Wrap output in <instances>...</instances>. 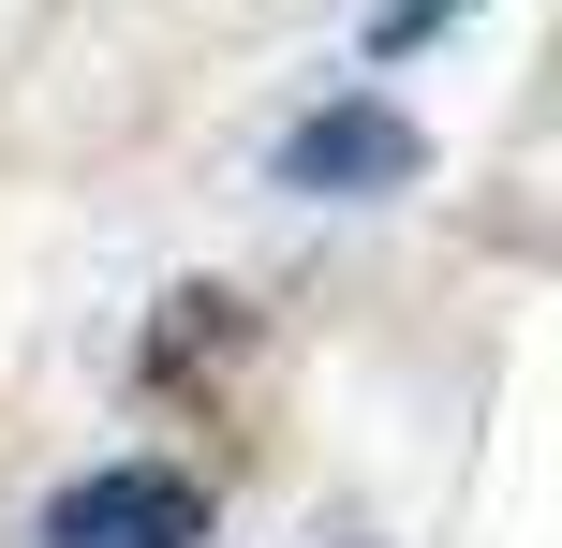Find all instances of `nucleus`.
I'll return each mask as SVG.
<instances>
[{
  "instance_id": "3",
  "label": "nucleus",
  "mask_w": 562,
  "mask_h": 548,
  "mask_svg": "<svg viewBox=\"0 0 562 548\" xmlns=\"http://www.w3.org/2000/svg\"><path fill=\"white\" fill-rule=\"evenodd\" d=\"M445 15H474V0H385V15H370V45L400 59V45H429V30H445Z\"/></svg>"
},
{
  "instance_id": "1",
  "label": "nucleus",
  "mask_w": 562,
  "mask_h": 548,
  "mask_svg": "<svg viewBox=\"0 0 562 548\" xmlns=\"http://www.w3.org/2000/svg\"><path fill=\"white\" fill-rule=\"evenodd\" d=\"M207 534V490L178 460H104L45 504V548H193Z\"/></svg>"
},
{
  "instance_id": "2",
  "label": "nucleus",
  "mask_w": 562,
  "mask_h": 548,
  "mask_svg": "<svg viewBox=\"0 0 562 548\" xmlns=\"http://www.w3.org/2000/svg\"><path fill=\"white\" fill-rule=\"evenodd\" d=\"M281 178H296V193H400V178H415V119L326 104V119H296V134H281Z\"/></svg>"
}]
</instances>
